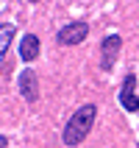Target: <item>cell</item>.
I'll use <instances>...</instances> for the list:
<instances>
[{
    "mask_svg": "<svg viewBox=\"0 0 139 148\" xmlns=\"http://www.w3.org/2000/svg\"><path fill=\"white\" fill-rule=\"evenodd\" d=\"M120 103H123L125 112H136L139 109V98H136V75L128 73L123 81V90H120Z\"/></svg>",
    "mask_w": 139,
    "mask_h": 148,
    "instance_id": "obj_3",
    "label": "cell"
},
{
    "mask_svg": "<svg viewBox=\"0 0 139 148\" xmlns=\"http://www.w3.org/2000/svg\"><path fill=\"white\" fill-rule=\"evenodd\" d=\"M39 56V36L36 34H25L22 42H20V59L22 62H33Z\"/></svg>",
    "mask_w": 139,
    "mask_h": 148,
    "instance_id": "obj_6",
    "label": "cell"
},
{
    "mask_svg": "<svg viewBox=\"0 0 139 148\" xmlns=\"http://www.w3.org/2000/svg\"><path fill=\"white\" fill-rule=\"evenodd\" d=\"M89 36V25L83 23V20H78V23H67L61 31H58L56 39L61 42V45H78V42H83Z\"/></svg>",
    "mask_w": 139,
    "mask_h": 148,
    "instance_id": "obj_2",
    "label": "cell"
},
{
    "mask_svg": "<svg viewBox=\"0 0 139 148\" xmlns=\"http://www.w3.org/2000/svg\"><path fill=\"white\" fill-rule=\"evenodd\" d=\"M11 39H14V25H8V23H6V25H0V62L6 59Z\"/></svg>",
    "mask_w": 139,
    "mask_h": 148,
    "instance_id": "obj_7",
    "label": "cell"
},
{
    "mask_svg": "<svg viewBox=\"0 0 139 148\" xmlns=\"http://www.w3.org/2000/svg\"><path fill=\"white\" fill-rule=\"evenodd\" d=\"M20 92H22V98L28 103H33V101L39 98V78H36V73H33L31 67L20 73Z\"/></svg>",
    "mask_w": 139,
    "mask_h": 148,
    "instance_id": "obj_5",
    "label": "cell"
},
{
    "mask_svg": "<svg viewBox=\"0 0 139 148\" xmlns=\"http://www.w3.org/2000/svg\"><path fill=\"white\" fill-rule=\"evenodd\" d=\"M95 115H98L95 103H83V106L75 109V115L67 120L64 132H61V140H64V145H78V143L86 140V134H89L92 123H95Z\"/></svg>",
    "mask_w": 139,
    "mask_h": 148,
    "instance_id": "obj_1",
    "label": "cell"
},
{
    "mask_svg": "<svg viewBox=\"0 0 139 148\" xmlns=\"http://www.w3.org/2000/svg\"><path fill=\"white\" fill-rule=\"evenodd\" d=\"M120 45H123L120 34H108L106 39H103V48H100V53H103L100 67H103V70H111V64L117 62V53H120Z\"/></svg>",
    "mask_w": 139,
    "mask_h": 148,
    "instance_id": "obj_4",
    "label": "cell"
}]
</instances>
